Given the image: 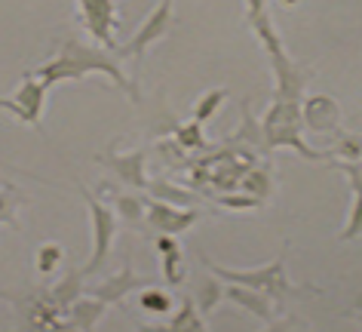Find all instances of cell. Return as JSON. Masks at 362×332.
<instances>
[{"mask_svg":"<svg viewBox=\"0 0 362 332\" xmlns=\"http://www.w3.org/2000/svg\"><path fill=\"white\" fill-rule=\"evenodd\" d=\"M80 19H83L86 34L93 38L98 47L117 52L120 43H117L114 31L120 25V16H117V0H77Z\"/></svg>","mask_w":362,"mask_h":332,"instance_id":"9","label":"cell"},{"mask_svg":"<svg viewBox=\"0 0 362 332\" xmlns=\"http://www.w3.org/2000/svg\"><path fill=\"white\" fill-rule=\"evenodd\" d=\"M105 311H107V304L102 299H95V295L83 292L68 308V320H71V326H74L77 332H95V323L105 317Z\"/></svg>","mask_w":362,"mask_h":332,"instance_id":"19","label":"cell"},{"mask_svg":"<svg viewBox=\"0 0 362 332\" xmlns=\"http://www.w3.org/2000/svg\"><path fill=\"white\" fill-rule=\"evenodd\" d=\"M47 93H49V86L43 84L37 74H31V71H28L13 96L0 98V108H4V111H10L16 120L25 123V127L40 130L43 108H47Z\"/></svg>","mask_w":362,"mask_h":332,"instance_id":"7","label":"cell"},{"mask_svg":"<svg viewBox=\"0 0 362 332\" xmlns=\"http://www.w3.org/2000/svg\"><path fill=\"white\" fill-rule=\"evenodd\" d=\"M283 4H288V6H292V4H298V0H283Z\"/></svg>","mask_w":362,"mask_h":332,"instance_id":"35","label":"cell"},{"mask_svg":"<svg viewBox=\"0 0 362 332\" xmlns=\"http://www.w3.org/2000/svg\"><path fill=\"white\" fill-rule=\"evenodd\" d=\"M246 22L252 25V31H255V38L261 40V47H264L270 59V68H274V77H276L274 98H295V102H301L304 86H307V71L288 59L283 40H279V31L274 28V19L267 13V0H246Z\"/></svg>","mask_w":362,"mask_h":332,"instance_id":"2","label":"cell"},{"mask_svg":"<svg viewBox=\"0 0 362 332\" xmlns=\"http://www.w3.org/2000/svg\"><path fill=\"white\" fill-rule=\"evenodd\" d=\"M175 142L185 151H203L206 148V136H203V123H197L194 118L187 123H181L175 130Z\"/></svg>","mask_w":362,"mask_h":332,"instance_id":"30","label":"cell"},{"mask_svg":"<svg viewBox=\"0 0 362 332\" xmlns=\"http://www.w3.org/2000/svg\"><path fill=\"white\" fill-rule=\"evenodd\" d=\"M153 253L160 256V268H163V280L169 286H181L185 280V265H181V256H185V249L175 237L169 234H157L153 240Z\"/></svg>","mask_w":362,"mask_h":332,"instance_id":"18","label":"cell"},{"mask_svg":"<svg viewBox=\"0 0 362 332\" xmlns=\"http://www.w3.org/2000/svg\"><path fill=\"white\" fill-rule=\"evenodd\" d=\"M224 290H228V283H224L221 277H215L212 271L194 286L191 299L197 304V311H200V317H209V314H215V308L224 302Z\"/></svg>","mask_w":362,"mask_h":332,"instance_id":"21","label":"cell"},{"mask_svg":"<svg viewBox=\"0 0 362 332\" xmlns=\"http://www.w3.org/2000/svg\"><path fill=\"white\" fill-rule=\"evenodd\" d=\"M224 98H228V89H224V86L203 93V96L194 102V120H197V123H209L215 114H218V108L224 105Z\"/></svg>","mask_w":362,"mask_h":332,"instance_id":"28","label":"cell"},{"mask_svg":"<svg viewBox=\"0 0 362 332\" xmlns=\"http://www.w3.org/2000/svg\"><path fill=\"white\" fill-rule=\"evenodd\" d=\"M228 145H246V148H255L258 154H267V145H264V130H261V120L252 118V108H249V98L240 105V130L228 139Z\"/></svg>","mask_w":362,"mask_h":332,"instance_id":"20","label":"cell"},{"mask_svg":"<svg viewBox=\"0 0 362 332\" xmlns=\"http://www.w3.org/2000/svg\"><path fill=\"white\" fill-rule=\"evenodd\" d=\"M215 203L221 206V210H230V212H252V210H261L264 206V200H258L255 194L243 191V194H218L215 197Z\"/></svg>","mask_w":362,"mask_h":332,"instance_id":"29","label":"cell"},{"mask_svg":"<svg viewBox=\"0 0 362 332\" xmlns=\"http://www.w3.org/2000/svg\"><path fill=\"white\" fill-rule=\"evenodd\" d=\"M77 191L89 210V222H93V256H89V262L80 268L83 277H89V274H98L105 268L107 256H111V246H114V237H117V228H120V219H117V212L107 203L98 200L89 188L80 185Z\"/></svg>","mask_w":362,"mask_h":332,"instance_id":"6","label":"cell"},{"mask_svg":"<svg viewBox=\"0 0 362 332\" xmlns=\"http://www.w3.org/2000/svg\"><path fill=\"white\" fill-rule=\"evenodd\" d=\"M151 283H157V277L135 274L132 271V262H126L117 274L105 277V280L95 283V286H89L86 292L95 295V299H102L105 304H123V299H129L132 292H139V290H144V286H151Z\"/></svg>","mask_w":362,"mask_h":332,"instance_id":"12","label":"cell"},{"mask_svg":"<svg viewBox=\"0 0 362 332\" xmlns=\"http://www.w3.org/2000/svg\"><path fill=\"white\" fill-rule=\"evenodd\" d=\"M261 130H264L267 154L276 148H288L298 157L313 160V164H332L334 160L332 151L310 148L304 142V111H301V102H295V98H274V105L261 118Z\"/></svg>","mask_w":362,"mask_h":332,"instance_id":"3","label":"cell"},{"mask_svg":"<svg viewBox=\"0 0 362 332\" xmlns=\"http://www.w3.org/2000/svg\"><path fill=\"white\" fill-rule=\"evenodd\" d=\"M47 86H56V84H65V80H80L86 74H102L107 77L117 89H123L132 102H139V86L132 84L129 77L123 74L120 62H117V52L98 47V43H83L77 38H65L62 40L59 52L52 56L49 62L34 71Z\"/></svg>","mask_w":362,"mask_h":332,"instance_id":"1","label":"cell"},{"mask_svg":"<svg viewBox=\"0 0 362 332\" xmlns=\"http://www.w3.org/2000/svg\"><path fill=\"white\" fill-rule=\"evenodd\" d=\"M304 111V130L310 132H334L341 123V108L332 96H310L301 102Z\"/></svg>","mask_w":362,"mask_h":332,"instance_id":"14","label":"cell"},{"mask_svg":"<svg viewBox=\"0 0 362 332\" xmlns=\"http://www.w3.org/2000/svg\"><path fill=\"white\" fill-rule=\"evenodd\" d=\"M144 212H148L151 231L169 234V237L185 234V231H191L200 222V210L197 206H172V203L153 200V197H144Z\"/></svg>","mask_w":362,"mask_h":332,"instance_id":"10","label":"cell"},{"mask_svg":"<svg viewBox=\"0 0 362 332\" xmlns=\"http://www.w3.org/2000/svg\"><path fill=\"white\" fill-rule=\"evenodd\" d=\"M200 262L206 265V271H212L215 277H221L224 283H240V286H249V290H258L270 295L274 302H292V299H304L307 292H316L310 286H295L286 274V256L274 258V262L261 265V268H224L212 258L200 256Z\"/></svg>","mask_w":362,"mask_h":332,"instance_id":"4","label":"cell"},{"mask_svg":"<svg viewBox=\"0 0 362 332\" xmlns=\"http://www.w3.org/2000/svg\"><path fill=\"white\" fill-rule=\"evenodd\" d=\"M95 164L105 166L117 182H123L126 188L132 191H148V151L144 148H135V151H126V154H95Z\"/></svg>","mask_w":362,"mask_h":332,"instance_id":"11","label":"cell"},{"mask_svg":"<svg viewBox=\"0 0 362 332\" xmlns=\"http://www.w3.org/2000/svg\"><path fill=\"white\" fill-rule=\"evenodd\" d=\"M332 166H338L341 173H347L350 178V212H347V222H344L341 228V240L347 244V240H356L362 237V166L359 164H338V160H332Z\"/></svg>","mask_w":362,"mask_h":332,"instance_id":"16","label":"cell"},{"mask_svg":"<svg viewBox=\"0 0 362 332\" xmlns=\"http://www.w3.org/2000/svg\"><path fill=\"white\" fill-rule=\"evenodd\" d=\"M240 185H243V191L255 194L258 200H264V203L276 194V178L270 173V166H249L246 176L240 178Z\"/></svg>","mask_w":362,"mask_h":332,"instance_id":"24","label":"cell"},{"mask_svg":"<svg viewBox=\"0 0 362 332\" xmlns=\"http://www.w3.org/2000/svg\"><path fill=\"white\" fill-rule=\"evenodd\" d=\"M350 317H356V323L362 326V311H356V314H350Z\"/></svg>","mask_w":362,"mask_h":332,"instance_id":"34","label":"cell"},{"mask_svg":"<svg viewBox=\"0 0 362 332\" xmlns=\"http://www.w3.org/2000/svg\"><path fill=\"white\" fill-rule=\"evenodd\" d=\"M261 332H295V320L292 317H283V320H267V326Z\"/></svg>","mask_w":362,"mask_h":332,"instance_id":"32","label":"cell"},{"mask_svg":"<svg viewBox=\"0 0 362 332\" xmlns=\"http://www.w3.org/2000/svg\"><path fill=\"white\" fill-rule=\"evenodd\" d=\"M206 317H200L194 299H185L181 308L172 314L169 323H148V320H132L135 332H209L206 329Z\"/></svg>","mask_w":362,"mask_h":332,"instance_id":"15","label":"cell"},{"mask_svg":"<svg viewBox=\"0 0 362 332\" xmlns=\"http://www.w3.org/2000/svg\"><path fill=\"white\" fill-rule=\"evenodd\" d=\"M83 271H68L65 277H59V283L56 286H49V299L56 302V308L59 311H65L74 304L80 295H83Z\"/></svg>","mask_w":362,"mask_h":332,"instance_id":"23","label":"cell"},{"mask_svg":"<svg viewBox=\"0 0 362 332\" xmlns=\"http://www.w3.org/2000/svg\"><path fill=\"white\" fill-rule=\"evenodd\" d=\"M148 194L153 200H163V203H172V206H197L200 203V194L191 191V188L175 185L172 178H151Z\"/></svg>","mask_w":362,"mask_h":332,"instance_id":"22","label":"cell"},{"mask_svg":"<svg viewBox=\"0 0 362 332\" xmlns=\"http://www.w3.org/2000/svg\"><path fill=\"white\" fill-rule=\"evenodd\" d=\"M301 332H310V329H301Z\"/></svg>","mask_w":362,"mask_h":332,"instance_id":"36","label":"cell"},{"mask_svg":"<svg viewBox=\"0 0 362 332\" xmlns=\"http://www.w3.org/2000/svg\"><path fill=\"white\" fill-rule=\"evenodd\" d=\"M139 304H141V311L163 317V314H169L172 308H175V299H172L169 290H163V286L151 283V286H144V290H139Z\"/></svg>","mask_w":362,"mask_h":332,"instance_id":"26","label":"cell"},{"mask_svg":"<svg viewBox=\"0 0 362 332\" xmlns=\"http://www.w3.org/2000/svg\"><path fill=\"white\" fill-rule=\"evenodd\" d=\"M172 25H175V10H172V0H160V4L148 13V19L139 25V31L129 38V43H123V47L117 50V56H132L135 62H141L144 52H148L153 43L163 40L172 31Z\"/></svg>","mask_w":362,"mask_h":332,"instance_id":"8","label":"cell"},{"mask_svg":"<svg viewBox=\"0 0 362 332\" xmlns=\"http://www.w3.org/2000/svg\"><path fill=\"white\" fill-rule=\"evenodd\" d=\"M332 154L338 157V164H359L362 160V142L353 136H344L338 145L332 148Z\"/></svg>","mask_w":362,"mask_h":332,"instance_id":"31","label":"cell"},{"mask_svg":"<svg viewBox=\"0 0 362 332\" xmlns=\"http://www.w3.org/2000/svg\"><path fill=\"white\" fill-rule=\"evenodd\" d=\"M62 262H65V249H62V244H56V240L40 244L37 253H34V271L40 277H52L62 268Z\"/></svg>","mask_w":362,"mask_h":332,"instance_id":"27","label":"cell"},{"mask_svg":"<svg viewBox=\"0 0 362 332\" xmlns=\"http://www.w3.org/2000/svg\"><path fill=\"white\" fill-rule=\"evenodd\" d=\"M98 191L111 197V206H114L117 219H120L126 228H129V231H139V234H144V231H148V212H144V197L132 194V191H114L111 185H102Z\"/></svg>","mask_w":362,"mask_h":332,"instance_id":"13","label":"cell"},{"mask_svg":"<svg viewBox=\"0 0 362 332\" xmlns=\"http://www.w3.org/2000/svg\"><path fill=\"white\" fill-rule=\"evenodd\" d=\"M224 299L233 302L237 308L249 311L252 317L258 320H274V311H276V302L270 299V295L258 292V290H249V286H240V283H228V290H224Z\"/></svg>","mask_w":362,"mask_h":332,"instance_id":"17","label":"cell"},{"mask_svg":"<svg viewBox=\"0 0 362 332\" xmlns=\"http://www.w3.org/2000/svg\"><path fill=\"white\" fill-rule=\"evenodd\" d=\"M356 311H362V292L356 295V299H353V308H350L347 314H356Z\"/></svg>","mask_w":362,"mask_h":332,"instance_id":"33","label":"cell"},{"mask_svg":"<svg viewBox=\"0 0 362 332\" xmlns=\"http://www.w3.org/2000/svg\"><path fill=\"white\" fill-rule=\"evenodd\" d=\"M25 206V194L16 185L0 188V225L19 231V210Z\"/></svg>","mask_w":362,"mask_h":332,"instance_id":"25","label":"cell"},{"mask_svg":"<svg viewBox=\"0 0 362 332\" xmlns=\"http://www.w3.org/2000/svg\"><path fill=\"white\" fill-rule=\"evenodd\" d=\"M0 299L16 311L19 332H77L71 326L68 314L59 311L56 302L49 299V290H34V292L0 290Z\"/></svg>","mask_w":362,"mask_h":332,"instance_id":"5","label":"cell"}]
</instances>
